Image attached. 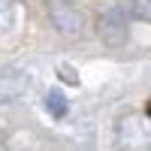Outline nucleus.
Instances as JSON below:
<instances>
[{
	"mask_svg": "<svg viewBox=\"0 0 151 151\" xmlns=\"http://www.w3.org/2000/svg\"><path fill=\"white\" fill-rule=\"evenodd\" d=\"M6 151H21V148H6Z\"/></svg>",
	"mask_w": 151,
	"mask_h": 151,
	"instance_id": "nucleus-10",
	"label": "nucleus"
},
{
	"mask_svg": "<svg viewBox=\"0 0 151 151\" xmlns=\"http://www.w3.org/2000/svg\"><path fill=\"white\" fill-rule=\"evenodd\" d=\"M30 85V76L21 67H3L0 70V103H12L18 100Z\"/></svg>",
	"mask_w": 151,
	"mask_h": 151,
	"instance_id": "nucleus-4",
	"label": "nucleus"
},
{
	"mask_svg": "<svg viewBox=\"0 0 151 151\" xmlns=\"http://www.w3.org/2000/svg\"><path fill=\"white\" fill-rule=\"evenodd\" d=\"M58 76H60L64 82H70V85H79V76H76L73 67H58Z\"/></svg>",
	"mask_w": 151,
	"mask_h": 151,
	"instance_id": "nucleus-8",
	"label": "nucleus"
},
{
	"mask_svg": "<svg viewBox=\"0 0 151 151\" xmlns=\"http://www.w3.org/2000/svg\"><path fill=\"white\" fill-rule=\"evenodd\" d=\"M18 18V0H0V36L12 33Z\"/></svg>",
	"mask_w": 151,
	"mask_h": 151,
	"instance_id": "nucleus-6",
	"label": "nucleus"
},
{
	"mask_svg": "<svg viewBox=\"0 0 151 151\" xmlns=\"http://www.w3.org/2000/svg\"><path fill=\"white\" fill-rule=\"evenodd\" d=\"M45 15L52 27L67 40H82L88 33V18L73 0H45Z\"/></svg>",
	"mask_w": 151,
	"mask_h": 151,
	"instance_id": "nucleus-2",
	"label": "nucleus"
},
{
	"mask_svg": "<svg viewBox=\"0 0 151 151\" xmlns=\"http://www.w3.org/2000/svg\"><path fill=\"white\" fill-rule=\"evenodd\" d=\"M42 106H45V112H48L55 121H60V118H67V112H70V100H67V94H64V91L52 88V91H45Z\"/></svg>",
	"mask_w": 151,
	"mask_h": 151,
	"instance_id": "nucleus-5",
	"label": "nucleus"
},
{
	"mask_svg": "<svg viewBox=\"0 0 151 151\" xmlns=\"http://www.w3.org/2000/svg\"><path fill=\"white\" fill-rule=\"evenodd\" d=\"M118 151H151V118L139 112H127L115 124Z\"/></svg>",
	"mask_w": 151,
	"mask_h": 151,
	"instance_id": "nucleus-1",
	"label": "nucleus"
},
{
	"mask_svg": "<svg viewBox=\"0 0 151 151\" xmlns=\"http://www.w3.org/2000/svg\"><path fill=\"white\" fill-rule=\"evenodd\" d=\"M0 151H6V127L0 124Z\"/></svg>",
	"mask_w": 151,
	"mask_h": 151,
	"instance_id": "nucleus-9",
	"label": "nucleus"
},
{
	"mask_svg": "<svg viewBox=\"0 0 151 151\" xmlns=\"http://www.w3.org/2000/svg\"><path fill=\"white\" fill-rule=\"evenodd\" d=\"M130 15L136 21L151 24V0H130Z\"/></svg>",
	"mask_w": 151,
	"mask_h": 151,
	"instance_id": "nucleus-7",
	"label": "nucleus"
},
{
	"mask_svg": "<svg viewBox=\"0 0 151 151\" xmlns=\"http://www.w3.org/2000/svg\"><path fill=\"white\" fill-rule=\"evenodd\" d=\"M97 36L106 48H124L130 40V24H127V12L121 6H109L100 12L97 18Z\"/></svg>",
	"mask_w": 151,
	"mask_h": 151,
	"instance_id": "nucleus-3",
	"label": "nucleus"
}]
</instances>
